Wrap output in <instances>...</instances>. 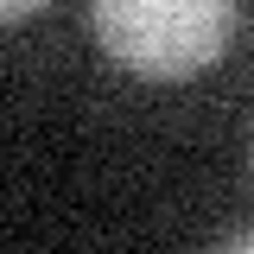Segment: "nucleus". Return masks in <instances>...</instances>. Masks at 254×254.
Masks as SVG:
<instances>
[{"instance_id": "obj_1", "label": "nucleus", "mask_w": 254, "mask_h": 254, "mask_svg": "<svg viewBox=\"0 0 254 254\" xmlns=\"http://www.w3.org/2000/svg\"><path fill=\"white\" fill-rule=\"evenodd\" d=\"M95 45L146 83H185L229 51L235 0H95Z\"/></svg>"}, {"instance_id": "obj_2", "label": "nucleus", "mask_w": 254, "mask_h": 254, "mask_svg": "<svg viewBox=\"0 0 254 254\" xmlns=\"http://www.w3.org/2000/svg\"><path fill=\"white\" fill-rule=\"evenodd\" d=\"M51 0H0V26H19V19H32V13H45Z\"/></svg>"}, {"instance_id": "obj_3", "label": "nucleus", "mask_w": 254, "mask_h": 254, "mask_svg": "<svg viewBox=\"0 0 254 254\" xmlns=\"http://www.w3.org/2000/svg\"><path fill=\"white\" fill-rule=\"evenodd\" d=\"M222 248H229V254H254V229H235V235H222Z\"/></svg>"}]
</instances>
